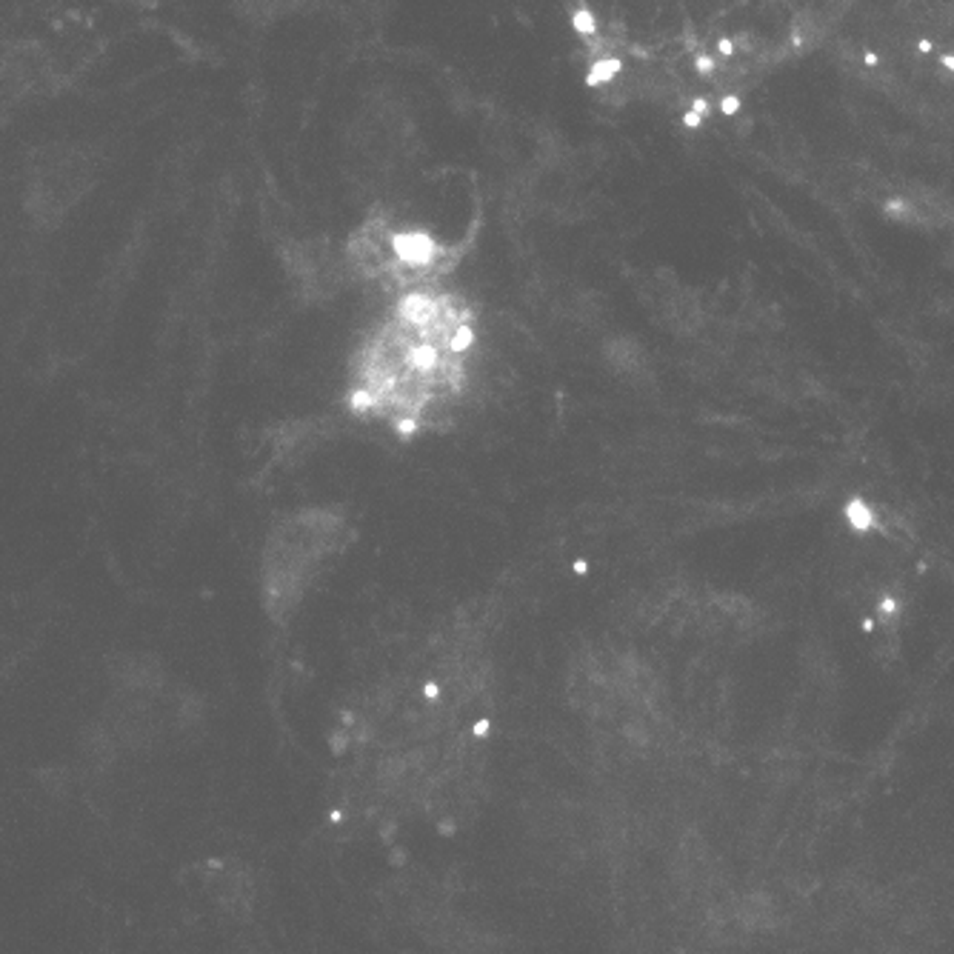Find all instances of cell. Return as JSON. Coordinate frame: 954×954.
Returning <instances> with one entry per match:
<instances>
[{"mask_svg":"<svg viewBox=\"0 0 954 954\" xmlns=\"http://www.w3.org/2000/svg\"><path fill=\"white\" fill-rule=\"evenodd\" d=\"M468 314L434 289L409 292L363 343L355 363V404L400 426L446 409L466 377Z\"/></svg>","mask_w":954,"mask_h":954,"instance_id":"6da1fadb","label":"cell"},{"mask_svg":"<svg viewBox=\"0 0 954 954\" xmlns=\"http://www.w3.org/2000/svg\"><path fill=\"white\" fill-rule=\"evenodd\" d=\"M346 521L332 509H304L269 532L263 549V595L275 617H286L314 575L343 549Z\"/></svg>","mask_w":954,"mask_h":954,"instance_id":"7a4b0ae2","label":"cell"},{"mask_svg":"<svg viewBox=\"0 0 954 954\" xmlns=\"http://www.w3.org/2000/svg\"><path fill=\"white\" fill-rule=\"evenodd\" d=\"M97 177V160L75 146L46 149L35 158L23 186V206L41 226H58Z\"/></svg>","mask_w":954,"mask_h":954,"instance_id":"3957f363","label":"cell"},{"mask_svg":"<svg viewBox=\"0 0 954 954\" xmlns=\"http://www.w3.org/2000/svg\"><path fill=\"white\" fill-rule=\"evenodd\" d=\"M234 4L241 6V12L246 14L249 21L269 23V21L283 18V14H289V12H297L300 6L312 4V0H234Z\"/></svg>","mask_w":954,"mask_h":954,"instance_id":"277c9868","label":"cell"},{"mask_svg":"<svg viewBox=\"0 0 954 954\" xmlns=\"http://www.w3.org/2000/svg\"><path fill=\"white\" fill-rule=\"evenodd\" d=\"M843 521L849 523L851 532H872L877 526V514L872 504H866L863 497H849L843 504Z\"/></svg>","mask_w":954,"mask_h":954,"instance_id":"5b68a950","label":"cell"},{"mask_svg":"<svg viewBox=\"0 0 954 954\" xmlns=\"http://www.w3.org/2000/svg\"><path fill=\"white\" fill-rule=\"evenodd\" d=\"M880 614L883 617H895L897 614V600L895 597H883L880 600Z\"/></svg>","mask_w":954,"mask_h":954,"instance_id":"8992f818","label":"cell"}]
</instances>
